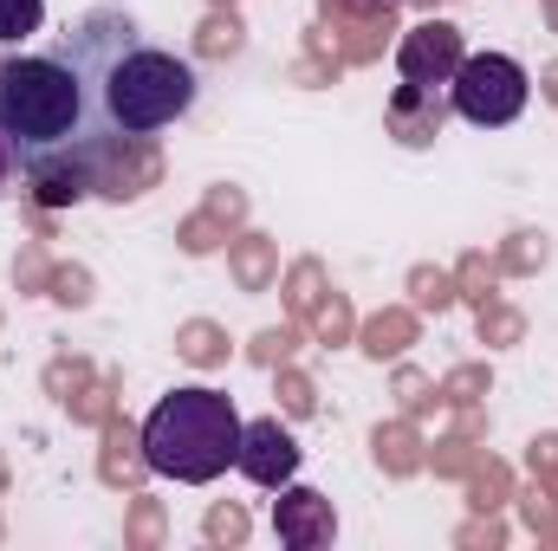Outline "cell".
Segmentation results:
<instances>
[{
	"instance_id": "1",
	"label": "cell",
	"mask_w": 558,
	"mask_h": 551,
	"mask_svg": "<svg viewBox=\"0 0 558 551\" xmlns=\"http://www.w3.org/2000/svg\"><path fill=\"white\" fill-rule=\"evenodd\" d=\"M52 52L78 72V85L92 98V118L111 143V156L124 162V175L143 182L149 175V143L162 131H175L202 98L195 65L182 52L156 46L118 0H92L65 33H52Z\"/></svg>"
},
{
	"instance_id": "3",
	"label": "cell",
	"mask_w": 558,
	"mask_h": 551,
	"mask_svg": "<svg viewBox=\"0 0 558 551\" xmlns=\"http://www.w3.org/2000/svg\"><path fill=\"white\" fill-rule=\"evenodd\" d=\"M234 454H241V415H234V396H221V390H202V383L169 390L143 415V461L162 480L208 487L234 467Z\"/></svg>"
},
{
	"instance_id": "9",
	"label": "cell",
	"mask_w": 558,
	"mask_h": 551,
	"mask_svg": "<svg viewBox=\"0 0 558 551\" xmlns=\"http://www.w3.org/2000/svg\"><path fill=\"white\" fill-rule=\"evenodd\" d=\"M13 188H20V156H13V143L0 137V201H7Z\"/></svg>"
},
{
	"instance_id": "2",
	"label": "cell",
	"mask_w": 558,
	"mask_h": 551,
	"mask_svg": "<svg viewBox=\"0 0 558 551\" xmlns=\"http://www.w3.org/2000/svg\"><path fill=\"white\" fill-rule=\"evenodd\" d=\"M0 137L13 143L39 208H72L85 195H137L92 118L78 72L52 46L0 59Z\"/></svg>"
},
{
	"instance_id": "8",
	"label": "cell",
	"mask_w": 558,
	"mask_h": 551,
	"mask_svg": "<svg viewBox=\"0 0 558 551\" xmlns=\"http://www.w3.org/2000/svg\"><path fill=\"white\" fill-rule=\"evenodd\" d=\"M46 0H0V46H20L26 33H39Z\"/></svg>"
},
{
	"instance_id": "6",
	"label": "cell",
	"mask_w": 558,
	"mask_h": 551,
	"mask_svg": "<svg viewBox=\"0 0 558 551\" xmlns=\"http://www.w3.org/2000/svg\"><path fill=\"white\" fill-rule=\"evenodd\" d=\"M299 461H305V448H299V434H292L286 421H274V415L241 421V454H234V467H241L254 487L279 493L286 480H299Z\"/></svg>"
},
{
	"instance_id": "5",
	"label": "cell",
	"mask_w": 558,
	"mask_h": 551,
	"mask_svg": "<svg viewBox=\"0 0 558 551\" xmlns=\"http://www.w3.org/2000/svg\"><path fill=\"white\" fill-rule=\"evenodd\" d=\"M461 59H468V39L448 20H422V26L403 33V46H397V72H403V85L422 91V98H441L454 85Z\"/></svg>"
},
{
	"instance_id": "4",
	"label": "cell",
	"mask_w": 558,
	"mask_h": 551,
	"mask_svg": "<svg viewBox=\"0 0 558 551\" xmlns=\"http://www.w3.org/2000/svg\"><path fill=\"white\" fill-rule=\"evenodd\" d=\"M526 98H533L526 65L507 59V52H468L461 72H454V85H448L454 118L474 124V131H507V124L526 111Z\"/></svg>"
},
{
	"instance_id": "10",
	"label": "cell",
	"mask_w": 558,
	"mask_h": 551,
	"mask_svg": "<svg viewBox=\"0 0 558 551\" xmlns=\"http://www.w3.org/2000/svg\"><path fill=\"white\" fill-rule=\"evenodd\" d=\"M377 7H390V0H377Z\"/></svg>"
},
{
	"instance_id": "7",
	"label": "cell",
	"mask_w": 558,
	"mask_h": 551,
	"mask_svg": "<svg viewBox=\"0 0 558 551\" xmlns=\"http://www.w3.org/2000/svg\"><path fill=\"white\" fill-rule=\"evenodd\" d=\"M274 532H279V546H292V551H325L338 539V513H331V500L318 487L286 480L274 500Z\"/></svg>"
}]
</instances>
